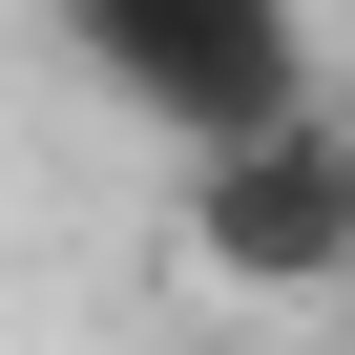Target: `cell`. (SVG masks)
Listing matches in <instances>:
<instances>
[{
	"label": "cell",
	"mask_w": 355,
	"mask_h": 355,
	"mask_svg": "<svg viewBox=\"0 0 355 355\" xmlns=\"http://www.w3.org/2000/svg\"><path fill=\"white\" fill-rule=\"evenodd\" d=\"M42 21H63V63H84L125 125H167V146H230V125L313 105V21H293V0H42Z\"/></svg>",
	"instance_id": "6da1fadb"
},
{
	"label": "cell",
	"mask_w": 355,
	"mask_h": 355,
	"mask_svg": "<svg viewBox=\"0 0 355 355\" xmlns=\"http://www.w3.org/2000/svg\"><path fill=\"white\" fill-rule=\"evenodd\" d=\"M189 272L209 293H355V105L334 84L189 146Z\"/></svg>",
	"instance_id": "7a4b0ae2"
}]
</instances>
